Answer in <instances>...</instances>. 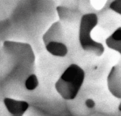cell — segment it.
Wrapping results in <instances>:
<instances>
[{
	"label": "cell",
	"instance_id": "obj_1",
	"mask_svg": "<svg viewBox=\"0 0 121 116\" xmlns=\"http://www.w3.org/2000/svg\"><path fill=\"white\" fill-rule=\"evenodd\" d=\"M85 72L76 64L70 65L56 84L57 91L65 99L76 97L83 82Z\"/></svg>",
	"mask_w": 121,
	"mask_h": 116
},
{
	"label": "cell",
	"instance_id": "obj_8",
	"mask_svg": "<svg viewBox=\"0 0 121 116\" xmlns=\"http://www.w3.org/2000/svg\"><path fill=\"white\" fill-rule=\"evenodd\" d=\"M86 103V105L89 108H93L95 105V103L94 101L92 99H88L85 102Z\"/></svg>",
	"mask_w": 121,
	"mask_h": 116
},
{
	"label": "cell",
	"instance_id": "obj_6",
	"mask_svg": "<svg viewBox=\"0 0 121 116\" xmlns=\"http://www.w3.org/2000/svg\"><path fill=\"white\" fill-rule=\"evenodd\" d=\"M39 85L37 78L36 75L34 74H32L26 79L25 85L27 89L33 90L36 88Z\"/></svg>",
	"mask_w": 121,
	"mask_h": 116
},
{
	"label": "cell",
	"instance_id": "obj_5",
	"mask_svg": "<svg viewBox=\"0 0 121 116\" xmlns=\"http://www.w3.org/2000/svg\"><path fill=\"white\" fill-rule=\"evenodd\" d=\"M121 28L119 27L111 35L108 39L106 40V45L109 48L113 49L115 50L121 52Z\"/></svg>",
	"mask_w": 121,
	"mask_h": 116
},
{
	"label": "cell",
	"instance_id": "obj_7",
	"mask_svg": "<svg viewBox=\"0 0 121 116\" xmlns=\"http://www.w3.org/2000/svg\"><path fill=\"white\" fill-rule=\"evenodd\" d=\"M110 8L121 14V1H115L110 5Z\"/></svg>",
	"mask_w": 121,
	"mask_h": 116
},
{
	"label": "cell",
	"instance_id": "obj_2",
	"mask_svg": "<svg viewBox=\"0 0 121 116\" xmlns=\"http://www.w3.org/2000/svg\"><path fill=\"white\" fill-rule=\"evenodd\" d=\"M98 21V17L95 14L91 13L83 15L80 26L79 40L83 49L100 56L104 52L103 45L94 41L91 36V31L96 26Z\"/></svg>",
	"mask_w": 121,
	"mask_h": 116
},
{
	"label": "cell",
	"instance_id": "obj_3",
	"mask_svg": "<svg viewBox=\"0 0 121 116\" xmlns=\"http://www.w3.org/2000/svg\"><path fill=\"white\" fill-rule=\"evenodd\" d=\"M4 103L12 116H22L29 107L28 103L26 101H17L9 98H5Z\"/></svg>",
	"mask_w": 121,
	"mask_h": 116
},
{
	"label": "cell",
	"instance_id": "obj_4",
	"mask_svg": "<svg viewBox=\"0 0 121 116\" xmlns=\"http://www.w3.org/2000/svg\"><path fill=\"white\" fill-rule=\"evenodd\" d=\"M47 51L56 56H65L67 53V47L65 44L57 41H50L46 45Z\"/></svg>",
	"mask_w": 121,
	"mask_h": 116
}]
</instances>
